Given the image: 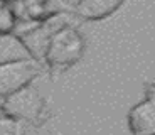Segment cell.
Segmentation results:
<instances>
[{
  "mask_svg": "<svg viewBox=\"0 0 155 135\" xmlns=\"http://www.w3.org/2000/svg\"><path fill=\"white\" fill-rule=\"evenodd\" d=\"M145 91H147V96H153L155 98V79H152L147 86H145Z\"/></svg>",
  "mask_w": 155,
  "mask_h": 135,
  "instance_id": "52a82bcc",
  "label": "cell"
},
{
  "mask_svg": "<svg viewBox=\"0 0 155 135\" xmlns=\"http://www.w3.org/2000/svg\"><path fill=\"white\" fill-rule=\"evenodd\" d=\"M2 112L15 123H35L44 112V98L32 85L2 98Z\"/></svg>",
  "mask_w": 155,
  "mask_h": 135,
  "instance_id": "7a4b0ae2",
  "label": "cell"
},
{
  "mask_svg": "<svg viewBox=\"0 0 155 135\" xmlns=\"http://www.w3.org/2000/svg\"><path fill=\"white\" fill-rule=\"evenodd\" d=\"M8 2H10V0H8Z\"/></svg>",
  "mask_w": 155,
  "mask_h": 135,
  "instance_id": "9c48e42d",
  "label": "cell"
},
{
  "mask_svg": "<svg viewBox=\"0 0 155 135\" xmlns=\"http://www.w3.org/2000/svg\"><path fill=\"white\" fill-rule=\"evenodd\" d=\"M42 73V66L35 58H20L0 62V98H5L32 85Z\"/></svg>",
  "mask_w": 155,
  "mask_h": 135,
  "instance_id": "3957f363",
  "label": "cell"
},
{
  "mask_svg": "<svg viewBox=\"0 0 155 135\" xmlns=\"http://www.w3.org/2000/svg\"><path fill=\"white\" fill-rule=\"evenodd\" d=\"M24 2H27L31 7H35V8H37V7H41L44 2H47V0H24Z\"/></svg>",
  "mask_w": 155,
  "mask_h": 135,
  "instance_id": "ba28073f",
  "label": "cell"
},
{
  "mask_svg": "<svg viewBox=\"0 0 155 135\" xmlns=\"http://www.w3.org/2000/svg\"><path fill=\"white\" fill-rule=\"evenodd\" d=\"M17 15L8 0H0V37L15 31Z\"/></svg>",
  "mask_w": 155,
  "mask_h": 135,
  "instance_id": "8992f818",
  "label": "cell"
},
{
  "mask_svg": "<svg viewBox=\"0 0 155 135\" xmlns=\"http://www.w3.org/2000/svg\"><path fill=\"white\" fill-rule=\"evenodd\" d=\"M128 128L132 135H155V98L145 96V100L133 105L128 112Z\"/></svg>",
  "mask_w": 155,
  "mask_h": 135,
  "instance_id": "277c9868",
  "label": "cell"
},
{
  "mask_svg": "<svg viewBox=\"0 0 155 135\" xmlns=\"http://www.w3.org/2000/svg\"><path fill=\"white\" fill-rule=\"evenodd\" d=\"M125 0H78L74 12L86 20H101L115 14Z\"/></svg>",
  "mask_w": 155,
  "mask_h": 135,
  "instance_id": "5b68a950",
  "label": "cell"
},
{
  "mask_svg": "<svg viewBox=\"0 0 155 135\" xmlns=\"http://www.w3.org/2000/svg\"><path fill=\"white\" fill-rule=\"evenodd\" d=\"M83 52H84L83 34L71 25H62L49 34L42 58L46 59L51 69L64 71L76 64L83 58Z\"/></svg>",
  "mask_w": 155,
  "mask_h": 135,
  "instance_id": "6da1fadb",
  "label": "cell"
}]
</instances>
